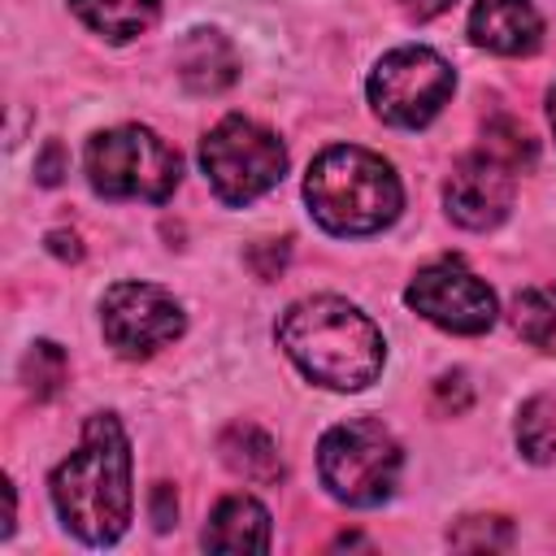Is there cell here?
Listing matches in <instances>:
<instances>
[{"label":"cell","mask_w":556,"mask_h":556,"mask_svg":"<svg viewBox=\"0 0 556 556\" xmlns=\"http://www.w3.org/2000/svg\"><path fill=\"white\" fill-rule=\"evenodd\" d=\"M278 348L295 361V369L330 391H361L382 374L387 343L382 330L356 304L339 295L295 300L278 317Z\"/></svg>","instance_id":"2"},{"label":"cell","mask_w":556,"mask_h":556,"mask_svg":"<svg viewBox=\"0 0 556 556\" xmlns=\"http://www.w3.org/2000/svg\"><path fill=\"white\" fill-rule=\"evenodd\" d=\"M452 87H456V74L434 48L404 43L374 65L365 91H369L374 113L387 126L417 130L430 117H439V109L452 100Z\"/></svg>","instance_id":"7"},{"label":"cell","mask_w":556,"mask_h":556,"mask_svg":"<svg viewBox=\"0 0 556 556\" xmlns=\"http://www.w3.org/2000/svg\"><path fill=\"white\" fill-rule=\"evenodd\" d=\"M182 304L156 282H113L100 300V330L109 348L126 361L152 356L182 334Z\"/></svg>","instance_id":"8"},{"label":"cell","mask_w":556,"mask_h":556,"mask_svg":"<svg viewBox=\"0 0 556 556\" xmlns=\"http://www.w3.org/2000/svg\"><path fill=\"white\" fill-rule=\"evenodd\" d=\"M70 4L83 17V26H91L113 43L143 35L161 13V0H70Z\"/></svg>","instance_id":"15"},{"label":"cell","mask_w":556,"mask_h":556,"mask_svg":"<svg viewBox=\"0 0 556 556\" xmlns=\"http://www.w3.org/2000/svg\"><path fill=\"white\" fill-rule=\"evenodd\" d=\"M400 469H404V452H400L395 434L369 417L339 421L317 443L321 486L339 504H352V508H374V504L391 500Z\"/></svg>","instance_id":"4"},{"label":"cell","mask_w":556,"mask_h":556,"mask_svg":"<svg viewBox=\"0 0 556 556\" xmlns=\"http://www.w3.org/2000/svg\"><path fill=\"white\" fill-rule=\"evenodd\" d=\"M469 39L500 56H526L543 39V17L530 0H478L469 9Z\"/></svg>","instance_id":"11"},{"label":"cell","mask_w":556,"mask_h":556,"mask_svg":"<svg viewBox=\"0 0 556 556\" xmlns=\"http://www.w3.org/2000/svg\"><path fill=\"white\" fill-rule=\"evenodd\" d=\"M48 248H52L56 256H70V261H78V256H83L78 239H74V235H65V230H52V235H48Z\"/></svg>","instance_id":"24"},{"label":"cell","mask_w":556,"mask_h":556,"mask_svg":"<svg viewBox=\"0 0 556 556\" xmlns=\"http://www.w3.org/2000/svg\"><path fill=\"white\" fill-rule=\"evenodd\" d=\"M200 165L222 204H252L269 187L282 182L287 174V148L274 130H265L252 117H222L204 143H200Z\"/></svg>","instance_id":"6"},{"label":"cell","mask_w":556,"mask_h":556,"mask_svg":"<svg viewBox=\"0 0 556 556\" xmlns=\"http://www.w3.org/2000/svg\"><path fill=\"white\" fill-rule=\"evenodd\" d=\"M208 552H269V513L252 495H222L200 534Z\"/></svg>","instance_id":"12"},{"label":"cell","mask_w":556,"mask_h":556,"mask_svg":"<svg viewBox=\"0 0 556 556\" xmlns=\"http://www.w3.org/2000/svg\"><path fill=\"white\" fill-rule=\"evenodd\" d=\"M547 122H552V135H556V87L547 91Z\"/></svg>","instance_id":"25"},{"label":"cell","mask_w":556,"mask_h":556,"mask_svg":"<svg viewBox=\"0 0 556 556\" xmlns=\"http://www.w3.org/2000/svg\"><path fill=\"white\" fill-rule=\"evenodd\" d=\"M304 200L321 230L330 235H374L400 217L404 191L395 169L356 143L326 148L304 174Z\"/></svg>","instance_id":"3"},{"label":"cell","mask_w":556,"mask_h":556,"mask_svg":"<svg viewBox=\"0 0 556 556\" xmlns=\"http://www.w3.org/2000/svg\"><path fill=\"white\" fill-rule=\"evenodd\" d=\"M517 447L534 465H547L556 456V413H552V404L543 395L521 404V413H517Z\"/></svg>","instance_id":"17"},{"label":"cell","mask_w":556,"mask_h":556,"mask_svg":"<svg viewBox=\"0 0 556 556\" xmlns=\"http://www.w3.org/2000/svg\"><path fill=\"white\" fill-rule=\"evenodd\" d=\"M174 517H178V500H174V486L156 482V486H152V521H156V530H169V526H174Z\"/></svg>","instance_id":"22"},{"label":"cell","mask_w":556,"mask_h":556,"mask_svg":"<svg viewBox=\"0 0 556 556\" xmlns=\"http://www.w3.org/2000/svg\"><path fill=\"white\" fill-rule=\"evenodd\" d=\"M443 204H447V217L465 230L500 226L513 208V165L486 148L460 156L443 182Z\"/></svg>","instance_id":"10"},{"label":"cell","mask_w":556,"mask_h":556,"mask_svg":"<svg viewBox=\"0 0 556 556\" xmlns=\"http://www.w3.org/2000/svg\"><path fill=\"white\" fill-rule=\"evenodd\" d=\"M434 404L447 413H465L469 408V382H465V374H443L439 382H434Z\"/></svg>","instance_id":"20"},{"label":"cell","mask_w":556,"mask_h":556,"mask_svg":"<svg viewBox=\"0 0 556 556\" xmlns=\"http://www.w3.org/2000/svg\"><path fill=\"white\" fill-rule=\"evenodd\" d=\"M513 330L539 348V352H556V295L543 287H526L513 295Z\"/></svg>","instance_id":"16"},{"label":"cell","mask_w":556,"mask_h":556,"mask_svg":"<svg viewBox=\"0 0 556 556\" xmlns=\"http://www.w3.org/2000/svg\"><path fill=\"white\" fill-rule=\"evenodd\" d=\"M52 504L61 526L91 547H109L126 534L135 508L130 439L113 413L87 417L78 447L52 469Z\"/></svg>","instance_id":"1"},{"label":"cell","mask_w":556,"mask_h":556,"mask_svg":"<svg viewBox=\"0 0 556 556\" xmlns=\"http://www.w3.org/2000/svg\"><path fill=\"white\" fill-rule=\"evenodd\" d=\"M404 300L430 326L452 330V334H482L495 326V313H500L495 291L473 269H465L456 256H443V261H430L426 269H417Z\"/></svg>","instance_id":"9"},{"label":"cell","mask_w":556,"mask_h":556,"mask_svg":"<svg viewBox=\"0 0 556 556\" xmlns=\"http://www.w3.org/2000/svg\"><path fill=\"white\" fill-rule=\"evenodd\" d=\"M217 452L226 460L230 473H239L243 482H256V486H274L282 482V456H278V443L252 426V421H235L222 430L217 439Z\"/></svg>","instance_id":"14"},{"label":"cell","mask_w":556,"mask_h":556,"mask_svg":"<svg viewBox=\"0 0 556 556\" xmlns=\"http://www.w3.org/2000/svg\"><path fill=\"white\" fill-rule=\"evenodd\" d=\"M83 169L96 195L104 200H169L178 178H182V161L178 152L148 126H113L87 139L83 152Z\"/></svg>","instance_id":"5"},{"label":"cell","mask_w":556,"mask_h":556,"mask_svg":"<svg viewBox=\"0 0 556 556\" xmlns=\"http://www.w3.org/2000/svg\"><path fill=\"white\" fill-rule=\"evenodd\" d=\"M65 374H70L65 352L52 339H35L26 348V356H22V382H26V391L35 400H52L65 387Z\"/></svg>","instance_id":"18"},{"label":"cell","mask_w":556,"mask_h":556,"mask_svg":"<svg viewBox=\"0 0 556 556\" xmlns=\"http://www.w3.org/2000/svg\"><path fill=\"white\" fill-rule=\"evenodd\" d=\"M447 4H452V0H400V9H404L408 17H417V22H426V17H439Z\"/></svg>","instance_id":"23"},{"label":"cell","mask_w":556,"mask_h":556,"mask_svg":"<svg viewBox=\"0 0 556 556\" xmlns=\"http://www.w3.org/2000/svg\"><path fill=\"white\" fill-rule=\"evenodd\" d=\"M65 169H70V161H65V148H61L56 139H48V143H43V152L35 156V178H39L43 187H56Z\"/></svg>","instance_id":"21"},{"label":"cell","mask_w":556,"mask_h":556,"mask_svg":"<svg viewBox=\"0 0 556 556\" xmlns=\"http://www.w3.org/2000/svg\"><path fill=\"white\" fill-rule=\"evenodd\" d=\"M178 74L195 96H217L235 83L239 61L222 30H191L178 43Z\"/></svg>","instance_id":"13"},{"label":"cell","mask_w":556,"mask_h":556,"mask_svg":"<svg viewBox=\"0 0 556 556\" xmlns=\"http://www.w3.org/2000/svg\"><path fill=\"white\" fill-rule=\"evenodd\" d=\"M447 543L460 552H504L513 547V526L504 517H460L447 530Z\"/></svg>","instance_id":"19"}]
</instances>
